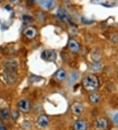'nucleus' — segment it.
I'll list each match as a JSON object with an SVG mask.
<instances>
[{
	"mask_svg": "<svg viewBox=\"0 0 118 130\" xmlns=\"http://www.w3.org/2000/svg\"><path fill=\"white\" fill-rule=\"evenodd\" d=\"M83 86L87 91H93L99 86V80L97 76L94 74H89L84 78Z\"/></svg>",
	"mask_w": 118,
	"mask_h": 130,
	"instance_id": "obj_1",
	"label": "nucleus"
},
{
	"mask_svg": "<svg viewBox=\"0 0 118 130\" xmlns=\"http://www.w3.org/2000/svg\"><path fill=\"white\" fill-rule=\"evenodd\" d=\"M108 126V122L104 118H100L94 122V128L96 130H106Z\"/></svg>",
	"mask_w": 118,
	"mask_h": 130,
	"instance_id": "obj_2",
	"label": "nucleus"
},
{
	"mask_svg": "<svg viewBox=\"0 0 118 130\" xmlns=\"http://www.w3.org/2000/svg\"><path fill=\"white\" fill-rule=\"evenodd\" d=\"M41 57L43 59L47 61H55L57 59V54L53 50H45L41 54Z\"/></svg>",
	"mask_w": 118,
	"mask_h": 130,
	"instance_id": "obj_3",
	"label": "nucleus"
},
{
	"mask_svg": "<svg viewBox=\"0 0 118 130\" xmlns=\"http://www.w3.org/2000/svg\"><path fill=\"white\" fill-rule=\"evenodd\" d=\"M3 78L8 84H13L16 82V72L5 70L3 74Z\"/></svg>",
	"mask_w": 118,
	"mask_h": 130,
	"instance_id": "obj_4",
	"label": "nucleus"
},
{
	"mask_svg": "<svg viewBox=\"0 0 118 130\" xmlns=\"http://www.w3.org/2000/svg\"><path fill=\"white\" fill-rule=\"evenodd\" d=\"M38 34V31H37L36 28L33 26H28V27L26 28L24 30V34L28 39H33L36 38Z\"/></svg>",
	"mask_w": 118,
	"mask_h": 130,
	"instance_id": "obj_5",
	"label": "nucleus"
},
{
	"mask_svg": "<svg viewBox=\"0 0 118 130\" xmlns=\"http://www.w3.org/2000/svg\"><path fill=\"white\" fill-rule=\"evenodd\" d=\"M71 110L75 115H80L83 112V106L79 102H75L71 106Z\"/></svg>",
	"mask_w": 118,
	"mask_h": 130,
	"instance_id": "obj_6",
	"label": "nucleus"
},
{
	"mask_svg": "<svg viewBox=\"0 0 118 130\" xmlns=\"http://www.w3.org/2000/svg\"><path fill=\"white\" fill-rule=\"evenodd\" d=\"M19 108L21 112L24 113H28L30 110V104L27 99H22L18 104Z\"/></svg>",
	"mask_w": 118,
	"mask_h": 130,
	"instance_id": "obj_7",
	"label": "nucleus"
},
{
	"mask_svg": "<svg viewBox=\"0 0 118 130\" xmlns=\"http://www.w3.org/2000/svg\"><path fill=\"white\" fill-rule=\"evenodd\" d=\"M73 127H74V130H87L88 125L85 121L79 120L75 122Z\"/></svg>",
	"mask_w": 118,
	"mask_h": 130,
	"instance_id": "obj_8",
	"label": "nucleus"
},
{
	"mask_svg": "<svg viewBox=\"0 0 118 130\" xmlns=\"http://www.w3.org/2000/svg\"><path fill=\"white\" fill-rule=\"evenodd\" d=\"M38 123L41 127H45L49 124V119L48 116L45 114H41L38 119Z\"/></svg>",
	"mask_w": 118,
	"mask_h": 130,
	"instance_id": "obj_9",
	"label": "nucleus"
},
{
	"mask_svg": "<svg viewBox=\"0 0 118 130\" xmlns=\"http://www.w3.org/2000/svg\"><path fill=\"white\" fill-rule=\"evenodd\" d=\"M68 48L72 52L77 53L80 50V45L76 40H71L68 43Z\"/></svg>",
	"mask_w": 118,
	"mask_h": 130,
	"instance_id": "obj_10",
	"label": "nucleus"
},
{
	"mask_svg": "<svg viewBox=\"0 0 118 130\" xmlns=\"http://www.w3.org/2000/svg\"><path fill=\"white\" fill-rule=\"evenodd\" d=\"M91 57L94 62H99L102 58V52L98 49H94L91 53Z\"/></svg>",
	"mask_w": 118,
	"mask_h": 130,
	"instance_id": "obj_11",
	"label": "nucleus"
},
{
	"mask_svg": "<svg viewBox=\"0 0 118 130\" xmlns=\"http://www.w3.org/2000/svg\"><path fill=\"white\" fill-rule=\"evenodd\" d=\"M57 14H58V16L63 21H68L69 19V15H68V13L66 12V10L63 9H58Z\"/></svg>",
	"mask_w": 118,
	"mask_h": 130,
	"instance_id": "obj_12",
	"label": "nucleus"
},
{
	"mask_svg": "<svg viewBox=\"0 0 118 130\" xmlns=\"http://www.w3.org/2000/svg\"><path fill=\"white\" fill-rule=\"evenodd\" d=\"M0 117L2 118V119L5 120L9 118L10 117V112L7 108H2L0 110Z\"/></svg>",
	"mask_w": 118,
	"mask_h": 130,
	"instance_id": "obj_13",
	"label": "nucleus"
},
{
	"mask_svg": "<svg viewBox=\"0 0 118 130\" xmlns=\"http://www.w3.org/2000/svg\"><path fill=\"white\" fill-rule=\"evenodd\" d=\"M89 100L91 103L95 104L100 101V96L98 94L96 93H93L91 94L89 97Z\"/></svg>",
	"mask_w": 118,
	"mask_h": 130,
	"instance_id": "obj_14",
	"label": "nucleus"
},
{
	"mask_svg": "<svg viewBox=\"0 0 118 130\" xmlns=\"http://www.w3.org/2000/svg\"><path fill=\"white\" fill-rule=\"evenodd\" d=\"M40 5L45 9H49L52 8L53 7L54 5V2L53 1H50V0H48V1H41L40 2Z\"/></svg>",
	"mask_w": 118,
	"mask_h": 130,
	"instance_id": "obj_15",
	"label": "nucleus"
},
{
	"mask_svg": "<svg viewBox=\"0 0 118 130\" xmlns=\"http://www.w3.org/2000/svg\"><path fill=\"white\" fill-rule=\"evenodd\" d=\"M66 72L63 69H60L57 71V74H56V77H57V79L60 81H62L66 78Z\"/></svg>",
	"mask_w": 118,
	"mask_h": 130,
	"instance_id": "obj_16",
	"label": "nucleus"
},
{
	"mask_svg": "<svg viewBox=\"0 0 118 130\" xmlns=\"http://www.w3.org/2000/svg\"><path fill=\"white\" fill-rule=\"evenodd\" d=\"M79 78V74L77 72H73L70 74L69 76V82L70 83H74L76 81L77 79V78Z\"/></svg>",
	"mask_w": 118,
	"mask_h": 130,
	"instance_id": "obj_17",
	"label": "nucleus"
},
{
	"mask_svg": "<svg viewBox=\"0 0 118 130\" xmlns=\"http://www.w3.org/2000/svg\"><path fill=\"white\" fill-rule=\"evenodd\" d=\"M110 40L114 43H118V34H112L110 36Z\"/></svg>",
	"mask_w": 118,
	"mask_h": 130,
	"instance_id": "obj_18",
	"label": "nucleus"
},
{
	"mask_svg": "<svg viewBox=\"0 0 118 130\" xmlns=\"http://www.w3.org/2000/svg\"><path fill=\"white\" fill-rule=\"evenodd\" d=\"M101 68L100 64H99V62H94V64H93V67H92V70H94V71H98Z\"/></svg>",
	"mask_w": 118,
	"mask_h": 130,
	"instance_id": "obj_19",
	"label": "nucleus"
},
{
	"mask_svg": "<svg viewBox=\"0 0 118 130\" xmlns=\"http://www.w3.org/2000/svg\"><path fill=\"white\" fill-rule=\"evenodd\" d=\"M11 117L13 118V119L14 120H16L18 118V117H19V112L16 110H13L11 112Z\"/></svg>",
	"mask_w": 118,
	"mask_h": 130,
	"instance_id": "obj_20",
	"label": "nucleus"
},
{
	"mask_svg": "<svg viewBox=\"0 0 118 130\" xmlns=\"http://www.w3.org/2000/svg\"><path fill=\"white\" fill-rule=\"evenodd\" d=\"M23 20L24 21H25L26 22H31V21H33V19L31 17L28 16V15H24Z\"/></svg>",
	"mask_w": 118,
	"mask_h": 130,
	"instance_id": "obj_21",
	"label": "nucleus"
},
{
	"mask_svg": "<svg viewBox=\"0 0 118 130\" xmlns=\"http://www.w3.org/2000/svg\"><path fill=\"white\" fill-rule=\"evenodd\" d=\"M113 122L116 125H118V112L116 113L113 116Z\"/></svg>",
	"mask_w": 118,
	"mask_h": 130,
	"instance_id": "obj_22",
	"label": "nucleus"
},
{
	"mask_svg": "<svg viewBox=\"0 0 118 130\" xmlns=\"http://www.w3.org/2000/svg\"><path fill=\"white\" fill-rule=\"evenodd\" d=\"M0 130H6V127L2 123L0 122Z\"/></svg>",
	"mask_w": 118,
	"mask_h": 130,
	"instance_id": "obj_23",
	"label": "nucleus"
}]
</instances>
